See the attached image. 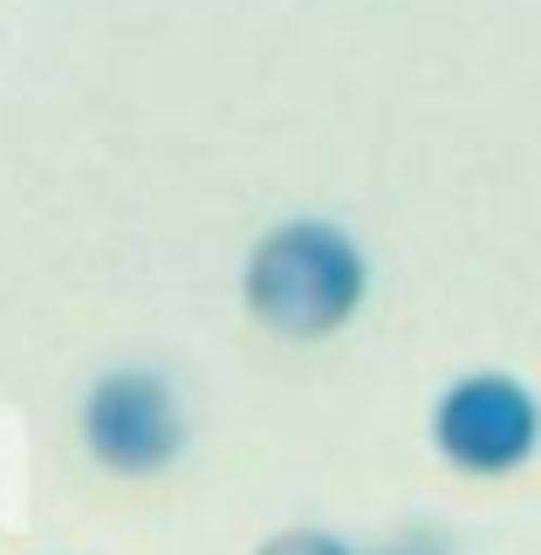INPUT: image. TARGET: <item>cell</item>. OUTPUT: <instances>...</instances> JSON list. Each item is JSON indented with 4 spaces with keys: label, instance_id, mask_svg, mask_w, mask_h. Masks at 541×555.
Instances as JSON below:
<instances>
[{
    "label": "cell",
    "instance_id": "6da1fadb",
    "mask_svg": "<svg viewBox=\"0 0 541 555\" xmlns=\"http://www.w3.org/2000/svg\"><path fill=\"white\" fill-rule=\"evenodd\" d=\"M241 302L268 336L330 344L371 302V254L330 212H288L247 247Z\"/></svg>",
    "mask_w": 541,
    "mask_h": 555
},
{
    "label": "cell",
    "instance_id": "7a4b0ae2",
    "mask_svg": "<svg viewBox=\"0 0 541 555\" xmlns=\"http://www.w3.org/2000/svg\"><path fill=\"white\" fill-rule=\"evenodd\" d=\"M82 453L117 480H158L179 466V453L192 446V418L179 384L151 364H117L82 391Z\"/></svg>",
    "mask_w": 541,
    "mask_h": 555
},
{
    "label": "cell",
    "instance_id": "3957f363",
    "mask_svg": "<svg viewBox=\"0 0 541 555\" xmlns=\"http://www.w3.org/2000/svg\"><path fill=\"white\" fill-rule=\"evenodd\" d=\"M425 439L452 474L507 480L541 453V398L514 371H460L431 398Z\"/></svg>",
    "mask_w": 541,
    "mask_h": 555
},
{
    "label": "cell",
    "instance_id": "277c9868",
    "mask_svg": "<svg viewBox=\"0 0 541 555\" xmlns=\"http://www.w3.org/2000/svg\"><path fill=\"white\" fill-rule=\"evenodd\" d=\"M254 555H357L343 535H330V528H281V535H268Z\"/></svg>",
    "mask_w": 541,
    "mask_h": 555
}]
</instances>
